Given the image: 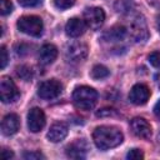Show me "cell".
<instances>
[{
    "label": "cell",
    "mask_w": 160,
    "mask_h": 160,
    "mask_svg": "<svg viewBox=\"0 0 160 160\" xmlns=\"http://www.w3.org/2000/svg\"><path fill=\"white\" fill-rule=\"evenodd\" d=\"M122 139H124L122 132L115 126H108V125L98 126L92 132L94 144L100 150L116 148L122 142Z\"/></svg>",
    "instance_id": "6da1fadb"
},
{
    "label": "cell",
    "mask_w": 160,
    "mask_h": 160,
    "mask_svg": "<svg viewBox=\"0 0 160 160\" xmlns=\"http://www.w3.org/2000/svg\"><path fill=\"white\" fill-rule=\"evenodd\" d=\"M72 101L80 110H91L98 101V92L90 86H78L72 92Z\"/></svg>",
    "instance_id": "7a4b0ae2"
},
{
    "label": "cell",
    "mask_w": 160,
    "mask_h": 160,
    "mask_svg": "<svg viewBox=\"0 0 160 160\" xmlns=\"http://www.w3.org/2000/svg\"><path fill=\"white\" fill-rule=\"evenodd\" d=\"M18 29L24 32V34H28V35H31V36H40L41 32H42V20L39 18V16H35V15H26V16H21L18 22Z\"/></svg>",
    "instance_id": "3957f363"
},
{
    "label": "cell",
    "mask_w": 160,
    "mask_h": 160,
    "mask_svg": "<svg viewBox=\"0 0 160 160\" xmlns=\"http://www.w3.org/2000/svg\"><path fill=\"white\" fill-rule=\"evenodd\" d=\"M62 91V84L56 79H50L40 84L38 89V95L41 99L50 100L58 98Z\"/></svg>",
    "instance_id": "277c9868"
},
{
    "label": "cell",
    "mask_w": 160,
    "mask_h": 160,
    "mask_svg": "<svg viewBox=\"0 0 160 160\" xmlns=\"http://www.w3.org/2000/svg\"><path fill=\"white\" fill-rule=\"evenodd\" d=\"M20 92L18 86L9 76H2L0 79V99L2 102H12L19 98Z\"/></svg>",
    "instance_id": "5b68a950"
},
{
    "label": "cell",
    "mask_w": 160,
    "mask_h": 160,
    "mask_svg": "<svg viewBox=\"0 0 160 160\" xmlns=\"http://www.w3.org/2000/svg\"><path fill=\"white\" fill-rule=\"evenodd\" d=\"M84 21L88 28L92 30H98L105 21V12L101 8H88L84 11Z\"/></svg>",
    "instance_id": "8992f818"
},
{
    "label": "cell",
    "mask_w": 160,
    "mask_h": 160,
    "mask_svg": "<svg viewBox=\"0 0 160 160\" xmlns=\"http://www.w3.org/2000/svg\"><path fill=\"white\" fill-rule=\"evenodd\" d=\"M130 35L136 42H144L148 39L149 32L144 16L136 15L132 19V21L130 22Z\"/></svg>",
    "instance_id": "52a82bcc"
},
{
    "label": "cell",
    "mask_w": 160,
    "mask_h": 160,
    "mask_svg": "<svg viewBox=\"0 0 160 160\" xmlns=\"http://www.w3.org/2000/svg\"><path fill=\"white\" fill-rule=\"evenodd\" d=\"M45 114L40 108H32L28 112V128L31 132H39L45 126Z\"/></svg>",
    "instance_id": "ba28073f"
},
{
    "label": "cell",
    "mask_w": 160,
    "mask_h": 160,
    "mask_svg": "<svg viewBox=\"0 0 160 160\" xmlns=\"http://www.w3.org/2000/svg\"><path fill=\"white\" fill-rule=\"evenodd\" d=\"M149 98H150V90L144 84H135L129 92V100L134 105H144L148 102Z\"/></svg>",
    "instance_id": "9c48e42d"
},
{
    "label": "cell",
    "mask_w": 160,
    "mask_h": 160,
    "mask_svg": "<svg viewBox=\"0 0 160 160\" xmlns=\"http://www.w3.org/2000/svg\"><path fill=\"white\" fill-rule=\"evenodd\" d=\"M130 129L138 138L149 139L151 136V126L144 118H134L130 121Z\"/></svg>",
    "instance_id": "30bf717a"
},
{
    "label": "cell",
    "mask_w": 160,
    "mask_h": 160,
    "mask_svg": "<svg viewBox=\"0 0 160 160\" xmlns=\"http://www.w3.org/2000/svg\"><path fill=\"white\" fill-rule=\"evenodd\" d=\"M65 55L72 62L81 61L88 56V46L82 42H72L66 48Z\"/></svg>",
    "instance_id": "8fae6325"
},
{
    "label": "cell",
    "mask_w": 160,
    "mask_h": 160,
    "mask_svg": "<svg viewBox=\"0 0 160 160\" xmlns=\"http://www.w3.org/2000/svg\"><path fill=\"white\" fill-rule=\"evenodd\" d=\"M88 150H89V148H88L86 141L84 139H78L66 146L65 152L71 159H84L86 156Z\"/></svg>",
    "instance_id": "7c38bea8"
},
{
    "label": "cell",
    "mask_w": 160,
    "mask_h": 160,
    "mask_svg": "<svg viewBox=\"0 0 160 160\" xmlns=\"http://www.w3.org/2000/svg\"><path fill=\"white\" fill-rule=\"evenodd\" d=\"M20 128V120H19V116L16 114H8L4 116L2 121H1V132L5 135V136H10V135H14L18 132Z\"/></svg>",
    "instance_id": "4fadbf2b"
},
{
    "label": "cell",
    "mask_w": 160,
    "mask_h": 160,
    "mask_svg": "<svg viewBox=\"0 0 160 160\" xmlns=\"http://www.w3.org/2000/svg\"><path fill=\"white\" fill-rule=\"evenodd\" d=\"M85 29H86L85 21L79 18H71L65 25V32L70 38H79L85 32Z\"/></svg>",
    "instance_id": "5bb4252c"
},
{
    "label": "cell",
    "mask_w": 160,
    "mask_h": 160,
    "mask_svg": "<svg viewBox=\"0 0 160 160\" xmlns=\"http://www.w3.org/2000/svg\"><path fill=\"white\" fill-rule=\"evenodd\" d=\"M58 58V48L52 44H45L40 48L39 51V61L42 65H49L55 61Z\"/></svg>",
    "instance_id": "9a60e30c"
},
{
    "label": "cell",
    "mask_w": 160,
    "mask_h": 160,
    "mask_svg": "<svg viewBox=\"0 0 160 160\" xmlns=\"http://www.w3.org/2000/svg\"><path fill=\"white\" fill-rule=\"evenodd\" d=\"M66 135H68V126L62 122H55L49 129L46 136L51 142H59V141L64 140L66 138Z\"/></svg>",
    "instance_id": "2e32d148"
},
{
    "label": "cell",
    "mask_w": 160,
    "mask_h": 160,
    "mask_svg": "<svg viewBox=\"0 0 160 160\" xmlns=\"http://www.w3.org/2000/svg\"><path fill=\"white\" fill-rule=\"evenodd\" d=\"M126 36V29L122 25H115L112 28H110L109 30H106L102 35V39L105 41H121L124 40V38Z\"/></svg>",
    "instance_id": "e0dca14e"
},
{
    "label": "cell",
    "mask_w": 160,
    "mask_h": 160,
    "mask_svg": "<svg viewBox=\"0 0 160 160\" xmlns=\"http://www.w3.org/2000/svg\"><path fill=\"white\" fill-rule=\"evenodd\" d=\"M110 75V70L104 65H95L91 70V78L95 80H102Z\"/></svg>",
    "instance_id": "ac0fdd59"
},
{
    "label": "cell",
    "mask_w": 160,
    "mask_h": 160,
    "mask_svg": "<svg viewBox=\"0 0 160 160\" xmlns=\"http://www.w3.org/2000/svg\"><path fill=\"white\" fill-rule=\"evenodd\" d=\"M16 75L21 79V80H25V81H29L31 80L32 78V70L30 66L28 65H20L16 68Z\"/></svg>",
    "instance_id": "d6986e66"
},
{
    "label": "cell",
    "mask_w": 160,
    "mask_h": 160,
    "mask_svg": "<svg viewBox=\"0 0 160 160\" xmlns=\"http://www.w3.org/2000/svg\"><path fill=\"white\" fill-rule=\"evenodd\" d=\"M12 11V4L10 0H0V14L8 15Z\"/></svg>",
    "instance_id": "ffe728a7"
},
{
    "label": "cell",
    "mask_w": 160,
    "mask_h": 160,
    "mask_svg": "<svg viewBox=\"0 0 160 160\" xmlns=\"http://www.w3.org/2000/svg\"><path fill=\"white\" fill-rule=\"evenodd\" d=\"M54 4H55V6L58 9L65 10V9L71 8L75 4V0H54Z\"/></svg>",
    "instance_id": "44dd1931"
},
{
    "label": "cell",
    "mask_w": 160,
    "mask_h": 160,
    "mask_svg": "<svg viewBox=\"0 0 160 160\" xmlns=\"http://www.w3.org/2000/svg\"><path fill=\"white\" fill-rule=\"evenodd\" d=\"M126 158L130 160H140V159H144V152L140 149H131L126 154Z\"/></svg>",
    "instance_id": "7402d4cb"
},
{
    "label": "cell",
    "mask_w": 160,
    "mask_h": 160,
    "mask_svg": "<svg viewBox=\"0 0 160 160\" xmlns=\"http://www.w3.org/2000/svg\"><path fill=\"white\" fill-rule=\"evenodd\" d=\"M149 62L154 66L160 69V51H154L149 55Z\"/></svg>",
    "instance_id": "603a6c76"
},
{
    "label": "cell",
    "mask_w": 160,
    "mask_h": 160,
    "mask_svg": "<svg viewBox=\"0 0 160 160\" xmlns=\"http://www.w3.org/2000/svg\"><path fill=\"white\" fill-rule=\"evenodd\" d=\"M24 159L28 160H39V159H45V156L40 152V151H29V152H24L22 154Z\"/></svg>",
    "instance_id": "cb8c5ba5"
},
{
    "label": "cell",
    "mask_w": 160,
    "mask_h": 160,
    "mask_svg": "<svg viewBox=\"0 0 160 160\" xmlns=\"http://www.w3.org/2000/svg\"><path fill=\"white\" fill-rule=\"evenodd\" d=\"M8 64V50L4 45L0 46V69H4Z\"/></svg>",
    "instance_id": "d4e9b609"
},
{
    "label": "cell",
    "mask_w": 160,
    "mask_h": 160,
    "mask_svg": "<svg viewBox=\"0 0 160 160\" xmlns=\"http://www.w3.org/2000/svg\"><path fill=\"white\" fill-rule=\"evenodd\" d=\"M19 4L24 8H32V6H38L41 4L42 0H18Z\"/></svg>",
    "instance_id": "484cf974"
},
{
    "label": "cell",
    "mask_w": 160,
    "mask_h": 160,
    "mask_svg": "<svg viewBox=\"0 0 160 160\" xmlns=\"http://www.w3.org/2000/svg\"><path fill=\"white\" fill-rule=\"evenodd\" d=\"M0 156H1V159L8 160V159H11V158L14 156V152H12L11 150H9V149H2Z\"/></svg>",
    "instance_id": "4316f807"
},
{
    "label": "cell",
    "mask_w": 160,
    "mask_h": 160,
    "mask_svg": "<svg viewBox=\"0 0 160 160\" xmlns=\"http://www.w3.org/2000/svg\"><path fill=\"white\" fill-rule=\"evenodd\" d=\"M148 4L155 9H160V0H146Z\"/></svg>",
    "instance_id": "83f0119b"
},
{
    "label": "cell",
    "mask_w": 160,
    "mask_h": 160,
    "mask_svg": "<svg viewBox=\"0 0 160 160\" xmlns=\"http://www.w3.org/2000/svg\"><path fill=\"white\" fill-rule=\"evenodd\" d=\"M154 114H155V116L158 118V119H160V100L155 104V106H154Z\"/></svg>",
    "instance_id": "f1b7e54d"
},
{
    "label": "cell",
    "mask_w": 160,
    "mask_h": 160,
    "mask_svg": "<svg viewBox=\"0 0 160 160\" xmlns=\"http://www.w3.org/2000/svg\"><path fill=\"white\" fill-rule=\"evenodd\" d=\"M154 79H155V82H156V85L160 88V72H158V74H155V76H154Z\"/></svg>",
    "instance_id": "f546056e"
},
{
    "label": "cell",
    "mask_w": 160,
    "mask_h": 160,
    "mask_svg": "<svg viewBox=\"0 0 160 160\" xmlns=\"http://www.w3.org/2000/svg\"><path fill=\"white\" fill-rule=\"evenodd\" d=\"M156 28H158V30H159V32H160V15L156 18Z\"/></svg>",
    "instance_id": "4dcf8cb0"
}]
</instances>
